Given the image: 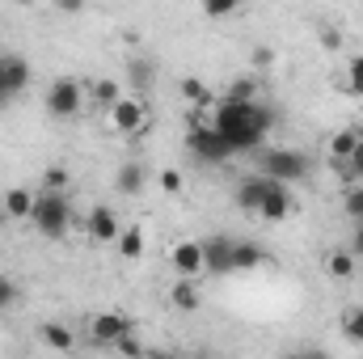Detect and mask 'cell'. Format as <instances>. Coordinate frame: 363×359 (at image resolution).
Returning <instances> with one entry per match:
<instances>
[{"label":"cell","instance_id":"cell-33","mask_svg":"<svg viewBox=\"0 0 363 359\" xmlns=\"http://www.w3.org/2000/svg\"><path fill=\"white\" fill-rule=\"evenodd\" d=\"M317 38H321V47H330V51H338V47H342V38H338V30H334V26H321V30H317Z\"/></svg>","mask_w":363,"mask_h":359},{"label":"cell","instance_id":"cell-30","mask_svg":"<svg viewBox=\"0 0 363 359\" xmlns=\"http://www.w3.org/2000/svg\"><path fill=\"white\" fill-rule=\"evenodd\" d=\"M114 351H118V355H144V347H140V343L131 338V330H127V334H123V338L114 343Z\"/></svg>","mask_w":363,"mask_h":359},{"label":"cell","instance_id":"cell-26","mask_svg":"<svg viewBox=\"0 0 363 359\" xmlns=\"http://www.w3.org/2000/svg\"><path fill=\"white\" fill-rule=\"evenodd\" d=\"M93 97H97V101H101V106L110 110V106H114V101H118L123 93H118V85H114V81H97V85H93Z\"/></svg>","mask_w":363,"mask_h":359},{"label":"cell","instance_id":"cell-39","mask_svg":"<svg viewBox=\"0 0 363 359\" xmlns=\"http://www.w3.org/2000/svg\"><path fill=\"white\" fill-rule=\"evenodd\" d=\"M359 178H363V170H359Z\"/></svg>","mask_w":363,"mask_h":359},{"label":"cell","instance_id":"cell-4","mask_svg":"<svg viewBox=\"0 0 363 359\" xmlns=\"http://www.w3.org/2000/svg\"><path fill=\"white\" fill-rule=\"evenodd\" d=\"M190 153H194L199 161H211V165H220V161L233 157L228 140H224L211 123H194V127H190Z\"/></svg>","mask_w":363,"mask_h":359},{"label":"cell","instance_id":"cell-34","mask_svg":"<svg viewBox=\"0 0 363 359\" xmlns=\"http://www.w3.org/2000/svg\"><path fill=\"white\" fill-rule=\"evenodd\" d=\"M43 186H47V190H64V186H68V174H64V170H47Z\"/></svg>","mask_w":363,"mask_h":359},{"label":"cell","instance_id":"cell-27","mask_svg":"<svg viewBox=\"0 0 363 359\" xmlns=\"http://www.w3.org/2000/svg\"><path fill=\"white\" fill-rule=\"evenodd\" d=\"M237 4L241 0H203V13L207 17H228V13H237Z\"/></svg>","mask_w":363,"mask_h":359},{"label":"cell","instance_id":"cell-8","mask_svg":"<svg viewBox=\"0 0 363 359\" xmlns=\"http://www.w3.org/2000/svg\"><path fill=\"white\" fill-rule=\"evenodd\" d=\"M127 330H131V317H123V313H97L89 326L93 343H101V347H114Z\"/></svg>","mask_w":363,"mask_h":359},{"label":"cell","instance_id":"cell-11","mask_svg":"<svg viewBox=\"0 0 363 359\" xmlns=\"http://www.w3.org/2000/svg\"><path fill=\"white\" fill-rule=\"evenodd\" d=\"M258 216H262V220H287V216H291V190H287V182H274L271 190H267Z\"/></svg>","mask_w":363,"mask_h":359},{"label":"cell","instance_id":"cell-38","mask_svg":"<svg viewBox=\"0 0 363 359\" xmlns=\"http://www.w3.org/2000/svg\"><path fill=\"white\" fill-rule=\"evenodd\" d=\"M85 4H89V0H55V9H60V13H81Z\"/></svg>","mask_w":363,"mask_h":359},{"label":"cell","instance_id":"cell-1","mask_svg":"<svg viewBox=\"0 0 363 359\" xmlns=\"http://www.w3.org/2000/svg\"><path fill=\"white\" fill-rule=\"evenodd\" d=\"M211 127L228 140L233 153H258L262 148V136L274 127V110L262 106L258 97L250 101H237V97H224L211 114Z\"/></svg>","mask_w":363,"mask_h":359},{"label":"cell","instance_id":"cell-23","mask_svg":"<svg viewBox=\"0 0 363 359\" xmlns=\"http://www.w3.org/2000/svg\"><path fill=\"white\" fill-rule=\"evenodd\" d=\"M342 211L351 220H363V186L359 182H347V194H342Z\"/></svg>","mask_w":363,"mask_h":359},{"label":"cell","instance_id":"cell-25","mask_svg":"<svg viewBox=\"0 0 363 359\" xmlns=\"http://www.w3.org/2000/svg\"><path fill=\"white\" fill-rule=\"evenodd\" d=\"M182 97H186V101H199V106H203V101H211L207 85H203V81H194V77H186V81H182Z\"/></svg>","mask_w":363,"mask_h":359},{"label":"cell","instance_id":"cell-21","mask_svg":"<svg viewBox=\"0 0 363 359\" xmlns=\"http://www.w3.org/2000/svg\"><path fill=\"white\" fill-rule=\"evenodd\" d=\"M325 267H330L334 279H351V275H355V254H351V250H334V254L325 258Z\"/></svg>","mask_w":363,"mask_h":359},{"label":"cell","instance_id":"cell-31","mask_svg":"<svg viewBox=\"0 0 363 359\" xmlns=\"http://www.w3.org/2000/svg\"><path fill=\"white\" fill-rule=\"evenodd\" d=\"M13 300H17V283H13V279H4V275H0V313H4V309H9V304H13Z\"/></svg>","mask_w":363,"mask_h":359},{"label":"cell","instance_id":"cell-12","mask_svg":"<svg viewBox=\"0 0 363 359\" xmlns=\"http://www.w3.org/2000/svg\"><path fill=\"white\" fill-rule=\"evenodd\" d=\"M144 182H148L144 165H140V161H127V165H123V170L114 174V190L131 199V194H140V190H144Z\"/></svg>","mask_w":363,"mask_h":359},{"label":"cell","instance_id":"cell-7","mask_svg":"<svg viewBox=\"0 0 363 359\" xmlns=\"http://www.w3.org/2000/svg\"><path fill=\"white\" fill-rule=\"evenodd\" d=\"M85 228H89V237H93V241H101V245H114V241H118V233H123V224H118L114 207H106V203L89 211Z\"/></svg>","mask_w":363,"mask_h":359},{"label":"cell","instance_id":"cell-13","mask_svg":"<svg viewBox=\"0 0 363 359\" xmlns=\"http://www.w3.org/2000/svg\"><path fill=\"white\" fill-rule=\"evenodd\" d=\"M174 270H178V275H199V270H203V245L182 241L178 250H174Z\"/></svg>","mask_w":363,"mask_h":359},{"label":"cell","instance_id":"cell-24","mask_svg":"<svg viewBox=\"0 0 363 359\" xmlns=\"http://www.w3.org/2000/svg\"><path fill=\"white\" fill-rule=\"evenodd\" d=\"M347 93L351 97H363V55H355L351 68H347Z\"/></svg>","mask_w":363,"mask_h":359},{"label":"cell","instance_id":"cell-3","mask_svg":"<svg viewBox=\"0 0 363 359\" xmlns=\"http://www.w3.org/2000/svg\"><path fill=\"white\" fill-rule=\"evenodd\" d=\"M258 165H262V174L274 182H300L308 178V157L304 153H296V148H267V153H258Z\"/></svg>","mask_w":363,"mask_h":359},{"label":"cell","instance_id":"cell-22","mask_svg":"<svg viewBox=\"0 0 363 359\" xmlns=\"http://www.w3.org/2000/svg\"><path fill=\"white\" fill-rule=\"evenodd\" d=\"M342 334H347L351 343H363V304H351V309L342 313Z\"/></svg>","mask_w":363,"mask_h":359},{"label":"cell","instance_id":"cell-19","mask_svg":"<svg viewBox=\"0 0 363 359\" xmlns=\"http://www.w3.org/2000/svg\"><path fill=\"white\" fill-rule=\"evenodd\" d=\"M114 245H118V258H140L144 254V233L140 228H123Z\"/></svg>","mask_w":363,"mask_h":359},{"label":"cell","instance_id":"cell-29","mask_svg":"<svg viewBox=\"0 0 363 359\" xmlns=\"http://www.w3.org/2000/svg\"><path fill=\"white\" fill-rule=\"evenodd\" d=\"M131 81H135V85L144 89V85L152 81V64H144V60H135V64H131Z\"/></svg>","mask_w":363,"mask_h":359},{"label":"cell","instance_id":"cell-17","mask_svg":"<svg viewBox=\"0 0 363 359\" xmlns=\"http://www.w3.org/2000/svg\"><path fill=\"white\" fill-rule=\"evenodd\" d=\"M38 338H43L51 351H72V343H77V338H72V330H68V326H60V321H47V326L38 330Z\"/></svg>","mask_w":363,"mask_h":359},{"label":"cell","instance_id":"cell-6","mask_svg":"<svg viewBox=\"0 0 363 359\" xmlns=\"http://www.w3.org/2000/svg\"><path fill=\"white\" fill-rule=\"evenodd\" d=\"M81 101H85V89L77 85V81H55L51 89H47V110L55 114V118H72V114H81Z\"/></svg>","mask_w":363,"mask_h":359},{"label":"cell","instance_id":"cell-18","mask_svg":"<svg viewBox=\"0 0 363 359\" xmlns=\"http://www.w3.org/2000/svg\"><path fill=\"white\" fill-rule=\"evenodd\" d=\"M169 300H174V309H182V313H194L199 309V287L182 275L178 283H174V292H169Z\"/></svg>","mask_w":363,"mask_h":359},{"label":"cell","instance_id":"cell-9","mask_svg":"<svg viewBox=\"0 0 363 359\" xmlns=\"http://www.w3.org/2000/svg\"><path fill=\"white\" fill-rule=\"evenodd\" d=\"M203 267L216 270V275H228L233 270V237H211L207 245H203Z\"/></svg>","mask_w":363,"mask_h":359},{"label":"cell","instance_id":"cell-28","mask_svg":"<svg viewBox=\"0 0 363 359\" xmlns=\"http://www.w3.org/2000/svg\"><path fill=\"white\" fill-rule=\"evenodd\" d=\"M254 89H258V85H254L250 77H237V81L228 85V97H237V101H250V97H254Z\"/></svg>","mask_w":363,"mask_h":359},{"label":"cell","instance_id":"cell-10","mask_svg":"<svg viewBox=\"0 0 363 359\" xmlns=\"http://www.w3.org/2000/svg\"><path fill=\"white\" fill-rule=\"evenodd\" d=\"M271 186H274V178H267V174H258V178H245L241 186H237V207L258 216V207H262V199H267V190H271Z\"/></svg>","mask_w":363,"mask_h":359},{"label":"cell","instance_id":"cell-14","mask_svg":"<svg viewBox=\"0 0 363 359\" xmlns=\"http://www.w3.org/2000/svg\"><path fill=\"white\" fill-rule=\"evenodd\" d=\"M4 211H9L13 220H30V211H34V190L13 186V190L4 194Z\"/></svg>","mask_w":363,"mask_h":359},{"label":"cell","instance_id":"cell-5","mask_svg":"<svg viewBox=\"0 0 363 359\" xmlns=\"http://www.w3.org/2000/svg\"><path fill=\"white\" fill-rule=\"evenodd\" d=\"M110 123H114V131H123V136H140V131L148 127V110H144L140 97H118V101L110 106Z\"/></svg>","mask_w":363,"mask_h":359},{"label":"cell","instance_id":"cell-36","mask_svg":"<svg viewBox=\"0 0 363 359\" xmlns=\"http://www.w3.org/2000/svg\"><path fill=\"white\" fill-rule=\"evenodd\" d=\"M254 64H258V68H271V64H274V51H271V47H258V51H254Z\"/></svg>","mask_w":363,"mask_h":359},{"label":"cell","instance_id":"cell-35","mask_svg":"<svg viewBox=\"0 0 363 359\" xmlns=\"http://www.w3.org/2000/svg\"><path fill=\"white\" fill-rule=\"evenodd\" d=\"M351 254L363 258V220H355V233H351Z\"/></svg>","mask_w":363,"mask_h":359},{"label":"cell","instance_id":"cell-16","mask_svg":"<svg viewBox=\"0 0 363 359\" xmlns=\"http://www.w3.org/2000/svg\"><path fill=\"white\" fill-rule=\"evenodd\" d=\"M0 60H4V77H9V89L21 93L26 85H30V64H26L21 55H13V51H9V55H0Z\"/></svg>","mask_w":363,"mask_h":359},{"label":"cell","instance_id":"cell-15","mask_svg":"<svg viewBox=\"0 0 363 359\" xmlns=\"http://www.w3.org/2000/svg\"><path fill=\"white\" fill-rule=\"evenodd\" d=\"M262 245H254V241H233V270H254L262 267Z\"/></svg>","mask_w":363,"mask_h":359},{"label":"cell","instance_id":"cell-2","mask_svg":"<svg viewBox=\"0 0 363 359\" xmlns=\"http://www.w3.org/2000/svg\"><path fill=\"white\" fill-rule=\"evenodd\" d=\"M30 224H34L43 237H64V233L72 228V207H68L64 190H43V194H34Z\"/></svg>","mask_w":363,"mask_h":359},{"label":"cell","instance_id":"cell-37","mask_svg":"<svg viewBox=\"0 0 363 359\" xmlns=\"http://www.w3.org/2000/svg\"><path fill=\"white\" fill-rule=\"evenodd\" d=\"M13 97H17V93L9 89V77H4V60H0V106H4V101H13Z\"/></svg>","mask_w":363,"mask_h":359},{"label":"cell","instance_id":"cell-20","mask_svg":"<svg viewBox=\"0 0 363 359\" xmlns=\"http://www.w3.org/2000/svg\"><path fill=\"white\" fill-rule=\"evenodd\" d=\"M355 144H359V131L347 127V131H338V136L330 140V157H334V161H347V157L355 153Z\"/></svg>","mask_w":363,"mask_h":359},{"label":"cell","instance_id":"cell-32","mask_svg":"<svg viewBox=\"0 0 363 359\" xmlns=\"http://www.w3.org/2000/svg\"><path fill=\"white\" fill-rule=\"evenodd\" d=\"M161 190H165V194H182V174L178 170H165V174H161Z\"/></svg>","mask_w":363,"mask_h":359}]
</instances>
